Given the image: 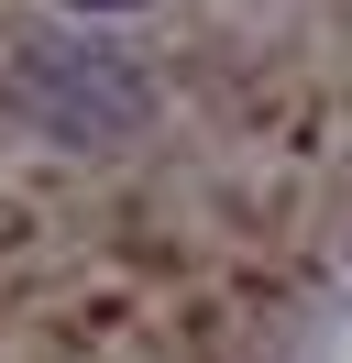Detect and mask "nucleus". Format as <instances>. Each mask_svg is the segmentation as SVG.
Instances as JSON below:
<instances>
[{"label":"nucleus","mask_w":352,"mask_h":363,"mask_svg":"<svg viewBox=\"0 0 352 363\" xmlns=\"http://www.w3.org/2000/svg\"><path fill=\"white\" fill-rule=\"evenodd\" d=\"M11 111L44 121L55 143H77V155H110L143 121V77H132V55L88 45V33H33L11 55Z\"/></svg>","instance_id":"1"},{"label":"nucleus","mask_w":352,"mask_h":363,"mask_svg":"<svg viewBox=\"0 0 352 363\" xmlns=\"http://www.w3.org/2000/svg\"><path fill=\"white\" fill-rule=\"evenodd\" d=\"M66 11H143V0H66Z\"/></svg>","instance_id":"2"}]
</instances>
